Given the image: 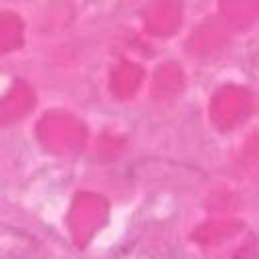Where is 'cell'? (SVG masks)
Segmentation results:
<instances>
[{"label": "cell", "mask_w": 259, "mask_h": 259, "mask_svg": "<svg viewBox=\"0 0 259 259\" xmlns=\"http://www.w3.org/2000/svg\"><path fill=\"white\" fill-rule=\"evenodd\" d=\"M36 249L38 241L28 231L0 223V259H32Z\"/></svg>", "instance_id": "cell-1"}, {"label": "cell", "mask_w": 259, "mask_h": 259, "mask_svg": "<svg viewBox=\"0 0 259 259\" xmlns=\"http://www.w3.org/2000/svg\"><path fill=\"white\" fill-rule=\"evenodd\" d=\"M113 259H174V253L166 239L146 233L125 243Z\"/></svg>", "instance_id": "cell-2"}]
</instances>
